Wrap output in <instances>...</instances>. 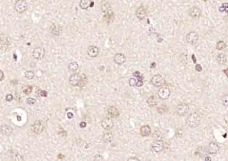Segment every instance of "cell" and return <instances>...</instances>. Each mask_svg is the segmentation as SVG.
<instances>
[{"mask_svg":"<svg viewBox=\"0 0 228 161\" xmlns=\"http://www.w3.org/2000/svg\"><path fill=\"white\" fill-rule=\"evenodd\" d=\"M226 47V44L224 41H219L216 45V49L218 50H222Z\"/></svg>","mask_w":228,"mask_h":161,"instance_id":"obj_28","label":"cell"},{"mask_svg":"<svg viewBox=\"0 0 228 161\" xmlns=\"http://www.w3.org/2000/svg\"><path fill=\"white\" fill-rule=\"evenodd\" d=\"M189 14L193 18H199L202 15V10L198 7H193L189 9Z\"/></svg>","mask_w":228,"mask_h":161,"instance_id":"obj_13","label":"cell"},{"mask_svg":"<svg viewBox=\"0 0 228 161\" xmlns=\"http://www.w3.org/2000/svg\"><path fill=\"white\" fill-rule=\"evenodd\" d=\"M155 67V63L153 62V63H152V64H151V67H152V68H154Z\"/></svg>","mask_w":228,"mask_h":161,"instance_id":"obj_48","label":"cell"},{"mask_svg":"<svg viewBox=\"0 0 228 161\" xmlns=\"http://www.w3.org/2000/svg\"><path fill=\"white\" fill-rule=\"evenodd\" d=\"M5 99H6L7 101H12L13 100L12 95L8 94L7 96H6V97H5Z\"/></svg>","mask_w":228,"mask_h":161,"instance_id":"obj_38","label":"cell"},{"mask_svg":"<svg viewBox=\"0 0 228 161\" xmlns=\"http://www.w3.org/2000/svg\"><path fill=\"white\" fill-rule=\"evenodd\" d=\"M224 73H225V74L226 75L227 77H228V69H224Z\"/></svg>","mask_w":228,"mask_h":161,"instance_id":"obj_47","label":"cell"},{"mask_svg":"<svg viewBox=\"0 0 228 161\" xmlns=\"http://www.w3.org/2000/svg\"><path fill=\"white\" fill-rule=\"evenodd\" d=\"M205 161H211V157H206L205 158Z\"/></svg>","mask_w":228,"mask_h":161,"instance_id":"obj_45","label":"cell"},{"mask_svg":"<svg viewBox=\"0 0 228 161\" xmlns=\"http://www.w3.org/2000/svg\"><path fill=\"white\" fill-rule=\"evenodd\" d=\"M0 132H1V134H3L4 135L9 136L12 134L13 129L12 127L10 126V125H3L0 127Z\"/></svg>","mask_w":228,"mask_h":161,"instance_id":"obj_15","label":"cell"},{"mask_svg":"<svg viewBox=\"0 0 228 161\" xmlns=\"http://www.w3.org/2000/svg\"><path fill=\"white\" fill-rule=\"evenodd\" d=\"M10 45L8 37L4 34H0V51H5Z\"/></svg>","mask_w":228,"mask_h":161,"instance_id":"obj_4","label":"cell"},{"mask_svg":"<svg viewBox=\"0 0 228 161\" xmlns=\"http://www.w3.org/2000/svg\"><path fill=\"white\" fill-rule=\"evenodd\" d=\"M79 6L82 9H87L89 7L92 6V0H80Z\"/></svg>","mask_w":228,"mask_h":161,"instance_id":"obj_22","label":"cell"},{"mask_svg":"<svg viewBox=\"0 0 228 161\" xmlns=\"http://www.w3.org/2000/svg\"><path fill=\"white\" fill-rule=\"evenodd\" d=\"M216 61L220 65L225 64L227 61L226 55L224 53H219L216 56Z\"/></svg>","mask_w":228,"mask_h":161,"instance_id":"obj_23","label":"cell"},{"mask_svg":"<svg viewBox=\"0 0 228 161\" xmlns=\"http://www.w3.org/2000/svg\"><path fill=\"white\" fill-rule=\"evenodd\" d=\"M143 85H144V83H143V81L142 80H138V81H137V83L136 86L138 87H140L143 86Z\"/></svg>","mask_w":228,"mask_h":161,"instance_id":"obj_41","label":"cell"},{"mask_svg":"<svg viewBox=\"0 0 228 161\" xmlns=\"http://www.w3.org/2000/svg\"><path fill=\"white\" fill-rule=\"evenodd\" d=\"M40 95L42 97H47V95H48V93H47L45 91H42V90H40Z\"/></svg>","mask_w":228,"mask_h":161,"instance_id":"obj_39","label":"cell"},{"mask_svg":"<svg viewBox=\"0 0 228 161\" xmlns=\"http://www.w3.org/2000/svg\"><path fill=\"white\" fill-rule=\"evenodd\" d=\"M114 136L111 132H107L104 133L103 136V140L106 143H110L113 141Z\"/></svg>","mask_w":228,"mask_h":161,"instance_id":"obj_24","label":"cell"},{"mask_svg":"<svg viewBox=\"0 0 228 161\" xmlns=\"http://www.w3.org/2000/svg\"><path fill=\"white\" fill-rule=\"evenodd\" d=\"M151 127L147 125H145L140 128V134L142 136H148L151 134Z\"/></svg>","mask_w":228,"mask_h":161,"instance_id":"obj_21","label":"cell"},{"mask_svg":"<svg viewBox=\"0 0 228 161\" xmlns=\"http://www.w3.org/2000/svg\"><path fill=\"white\" fill-rule=\"evenodd\" d=\"M125 56L123 53H117L114 57V61L117 65H122L125 61Z\"/></svg>","mask_w":228,"mask_h":161,"instance_id":"obj_16","label":"cell"},{"mask_svg":"<svg viewBox=\"0 0 228 161\" xmlns=\"http://www.w3.org/2000/svg\"><path fill=\"white\" fill-rule=\"evenodd\" d=\"M189 110V107L188 104L186 103H180L176 107V112L180 116H184L188 113Z\"/></svg>","mask_w":228,"mask_h":161,"instance_id":"obj_8","label":"cell"},{"mask_svg":"<svg viewBox=\"0 0 228 161\" xmlns=\"http://www.w3.org/2000/svg\"><path fill=\"white\" fill-rule=\"evenodd\" d=\"M11 161H23V157L20 154H14L11 157Z\"/></svg>","mask_w":228,"mask_h":161,"instance_id":"obj_27","label":"cell"},{"mask_svg":"<svg viewBox=\"0 0 228 161\" xmlns=\"http://www.w3.org/2000/svg\"><path fill=\"white\" fill-rule=\"evenodd\" d=\"M51 33L54 35H59V31L57 29V27L55 25H52L51 27Z\"/></svg>","mask_w":228,"mask_h":161,"instance_id":"obj_30","label":"cell"},{"mask_svg":"<svg viewBox=\"0 0 228 161\" xmlns=\"http://www.w3.org/2000/svg\"><path fill=\"white\" fill-rule=\"evenodd\" d=\"M45 50L42 47H35L32 53V56L35 59H42L45 56Z\"/></svg>","mask_w":228,"mask_h":161,"instance_id":"obj_6","label":"cell"},{"mask_svg":"<svg viewBox=\"0 0 228 161\" xmlns=\"http://www.w3.org/2000/svg\"><path fill=\"white\" fill-rule=\"evenodd\" d=\"M81 81V76L78 73L72 75L70 78V83L73 86L79 85V82Z\"/></svg>","mask_w":228,"mask_h":161,"instance_id":"obj_18","label":"cell"},{"mask_svg":"<svg viewBox=\"0 0 228 161\" xmlns=\"http://www.w3.org/2000/svg\"><path fill=\"white\" fill-rule=\"evenodd\" d=\"M26 102L28 105H34L35 103V102H36V100L33 99V98H27V99H26Z\"/></svg>","mask_w":228,"mask_h":161,"instance_id":"obj_35","label":"cell"},{"mask_svg":"<svg viewBox=\"0 0 228 161\" xmlns=\"http://www.w3.org/2000/svg\"><path fill=\"white\" fill-rule=\"evenodd\" d=\"M199 39V35L196 31H191L186 35V40L191 45H195Z\"/></svg>","mask_w":228,"mask_h":161,"instance_id":"obj_7","label":"cell"},{"mask_svg":"<svg viewBox=\"0 0 228 161\" xmlns=\"http://www.w3.org/2000/svg\"><path fill=\"white\" fill-rule=\"evenodd\" d=\"M147 103L151 107H155V106L158 105V101L156 99L155 96H151L148 98V99L147 100Z\"/></svg>","mask_w":228,"mask_h":161,"instance_id":"obj_25","label":"cell"},{"mask_svg":"<svg viewBox=\"0 0 228 161\" xmlns=\"http://www.w3.org/2000/svg\"><path fill=\"white\" fill-rule=\"evenodd\" d=\"M196 69L197 71L200 72V71H202V66L199 64H197L196 66Z\"/></svg>","mask_w":228,"mask_h":161,"instance_id":"obj_40","label":"cell"},{"mask_svg":"<svg viewBox=\"0 0 228 161\" xmlns=\"http://www.w3.org/2000/svg\"><path fill=\"white\" fill-rule=\"evenodd\" d=\"M137 81H138V79L137 78H131L130 80H129V85L131 87H135L136 86Z\"/></svg>","mask_w":228,"mask_h":161,"instance_id":"obj_32","label":"cell"},{"mask_svg":"<svg viewBox=\"0 0 228 161\" xmlns=\"http://www.w3.org/2000/svg\"><path fill=\"white\" fill-rule=\"evenodd\" d=\"M80 127L81 128H85L86 127V123L85 122H81L80 123Z\"/></svg>","mask_w":228,"mask_h":161,"instance_id":"obj_44","label":"cell"},{"mask_svg":"<svg viewBox=\"0 0 228 161\" xmlns=\"http://www.w3.org/2000/svg\"><path fill=\"white\" fill-rule=\"evenodd\" d=\"M171 95L170 90L167 87H162L158 91V96L162 100H166Z\"/></svg>","mask_w":228,"mask_h":161,"instance_id":"obj_9","label":"cell"},{"mask_svg":"<svg viewBox=\"0 0 228 161\" xmlns=\"http://www.w3.org/2000/svg\"><path fill=\"white\" fill-rule=\"evenodd\" d=\"M127 161H139V160L136 157H131L128 159Z\"/></svg>","mask_w":228,"mask_h":161,"instance_id":"obj_42","label":"cell"},{"mask_svg":"<svg viewBox=\"0 0 228 161\" xmlns=\"http://www.w3.org/2000/svg\"><path fill=\"white\" fill-rule=\"evenodd\" d=\"M108 115L111 117V118H117L119 116V111L118 110V109H117L115 107H110L108 109Z\"/></svg>","mask_w":228,"mask_h":161,"instance_id":"obj_20","label":"cell"},{"mask_svg":"<svg viewBox=\"0 0 228 161\" xmlns=\"http://www.w3.org/2000/svg\"><path fill=\"white\" fill-rule=\"evenodd\" d=\"M207 152L208 153L213 154H216L217 152L219 151V145L215 142H211L210 144H209L208 147H207Z\"/></svg>","mask_w":228,"mask_h":161,"instance_id":"obj_14","label":"cell"},{"mask_svg":"<svg viewBox=\"0 0 228 161\" xmlns=\"http://www.w3.org/2000/svg\"><path fill=\"white\" fill-rule=\"evenodd\" d=\"M152 148L153 149V151L155 152H157V153H159V152H161V151H163V150L164 149V143L163 141L158 140V141H155L154 143L152 144Z\"/></svg>","mask_w":228,"mask_h":161,"instance_id":"obj_10","label":"cell"},{"mask_svg":"<svg viewBox=\"0 0 228 161\" xmlns=\"http://www.w3.org/2000/svg\"><path fill=\"white\" fill-rule=\"evenodd\" d=\"M34 75H35L34 73V71H27L25 73V77L29 80L32 79L34 77Z\"/></svg>","mask_w":228,"mask_h":161,"instance_id":"obj_29","label":"cell"},{"mask_svg":"<svg viewBox=\"0 0 228 161\" xmlns=\"http://www.w3.org/2000/svg\"><path fill=\"white\" fill-rule=\"evenodd\" d=\"M219 12H226L228 13V3H224L221 6L219 7Z\"/></svg>","mask_w":228,"mask_h":161,"instance_id":"obj_31","label":"cell"},{"mask_svg":"<svg viewBox=\"0 0 228 161\" xmlns=\"http://www.w3.org/2000/svg\"><path fill=\"white\" fill-rule=\"evenodd\" d=\"M4 73H3L2 71L0 69V81H2L3 79H4Z\"/></svg>","mask_w":228,"mask_h":161,"instance_id":"obj_43","label":"cell"},{"mask_svg":"<svg viewBox=\"0 0 228 161\" xmlns=\"http://www.w3.org/2000/svg\"><path fill=\"white\" fill-rule=\"evenodd\" d=\"M32 91V87L31 86H27L26 87V88L23 89V92L24 94L29 95V94L31 93Z\"/></svg>","mask_w":228,"mask_h":161,"instance_id":"obj_34","label":"cell"},{"mask_svg":"<svg viewBox=\"0 0 228 161\" xmlns=\"http://www.w3.org/2000/svg\"><path fill=\"white\" fill-rule=\"evenodd\" d=\"M45 125L43 121H36L32 126V130L35 134L40 135L45 129Z\"/></svg>","mask_w":228,"mask_h":161,"instance_id":"obj_2","label":"cell"},{"mask_svg":"<svg viewBox=\"0 0 228 161\" xmlns=\"http://www.w3.org/2000/svg\"><path fill=\"white\" fill-rule=\"evenodd\" d=\"M185 122L188 126L189 127L196 128L198 127L200 122H201V117L196 112H194V113H191L188 116V117L186 118Z\"/></svg>","mask_w":228,"mask_h":161,"instance_id":"obj_1","label":"cell"},{"mask_svg":"<svg viewBox=\"0 0 228 161\" xmlns=\"http://www.w3.org/2000/svg\"><path fill=\"white\" fill-rule=\"evenodd\" d=\"M87 55L90 57H92V58H94V57H96L99 54V49L95 47V46H89L87 49Z\"/></svg>","mask_w":228,"mask_h":161,"instance_id":"obj_19","label":"cell"},{"mask_svg":"<svg viewBox=\"0 0 228 161\" xmlns=\"http://www.w3.org/2000/svg\"><path fill=\"white\" fill-rule=\"evenodd\" d=\"M67 117H68V118H69V119L72 118V117H73V114H72V113H69L67 114Z\"/></svg>","mask_w":228,"mask_h":161,"instance_id":"obj_46","label":"cell"},{"mask_svg":"<svg viewBox=\"0 0 228 161\" xmlns=\"http://www.w3.org/2000/svg\"><path fill=\"white\" fill-rule=\"evenodd\" d=\"M101 10H102V12L106 13V15H114V13L113 12H112L111 6L109 5L108 2H107L106 1H101Z\"/></svg>","mask_w":228,"mask_h":161,"instance_id":"obj_11","label":"cell"},{"mask_svg":"<svg viewBox=\"0 0 228 161\" xmlns=\"http://www.w3.org/2000/svg\"><path fill=\"white\" fill-rule=\"evenodd\" d=\"M93 161H103V159L101 154H96L93 158Z\"/></svg>","mask_w":228,"mask_h":161,"instance_id":"obj_36","label":"cell"},{"mask_svg":"<svg viewBox=\"0 0 228 161\" xmlns=\"http://www.w3.org/2000/svg\"><path fill=\"white\" fill-rule=\"evenodd\" d=\"M68 68H69V69L71 71H76L78 69L79 65L76 62H72V63H71L69 64Z\"/></svg>","mask_w":228,"mask_h":161,"instance_id":"obj_26","label":"cell"},{"mask_svg":"<svg viewBox=\"0 0 228 161\" xmlns=\"http://www.w3.org/2000/svg\"><path fill=\"white\" fill-rule=\"evenodd\" d=\"M133 77H135L136 78H137V79L141 80V73H140L139 71H136V72H134V73H133Z\"/></svg>","mask_w":228,"mask_h":161,"instance_id":"obj_37","label":"cell"},{"mask_svg":"<svg viewBox=\"0 0 228 161\" xmlns=\"http://www.w3.org/2000/svg\"><path fill=\"white\" fill-rule=\"evenodd\" d=\"M27 9V4L26 0H17L15 3V9L19 13H22Z\"/></svg>","mask_w":228,"mask_h":161,"instance_id":"obj_3","label":"cell"},{"mask_svg":"<svg viewBox=\"0 0 228 161\" xmlns=\"http://www.w3.org/2000/svg\"><path fill=\"white\" fill-rule=\"evenodd\" d=\"M101 126L105 130H111L114 127V122L110 118H106L101 121Z\"/></svg>","mask_w":228,"mask_h":161,"instance_id":"obj_12","label":"cell"},{"mask_svg":"<svg viewBox=\"0 0 228 161\" xmlns=\"http://www.w3.org/2000/svg\"><path fill=\"white\" fill-rule=\"evenodd\" d=\"M151 83L153 85V86L160 87L163 86L164 85H166V79H165L163 77H162L160 75H155L152 77V80H151Z\"/></svg>","mask_w":228,"mask_h":161,"instance_id":"obj_5","label":"cell"},{"mask_svg":"<svg viewBox=\"0 0 228 161\" xmlns=\"http://www.w3.org/2000/svg\"><path fill=\"white\" fill-rule=\"evenodd\" d=\"M136 17L139 19V20H143L146 16V12H145V8L142 6H140L137 8L136 12Z\"/></svg>","mask_w":228,"mask_h":161,"instance_id":"obj_17","label":"cell"},{"mask_svg":"<svg viewBox=\"0 0 228 161\" xmlns=\"http://www.w3.org/2000/svg\"><path fill=\"white\" fill-rule=\"evenodd\" d=\"M221 103L224 106H228V95H225L221 97Z\"/></svg>","mask_w":228,"mask_h":161,"instance_id":"obj_33","label":"cell"}]
</instances>
